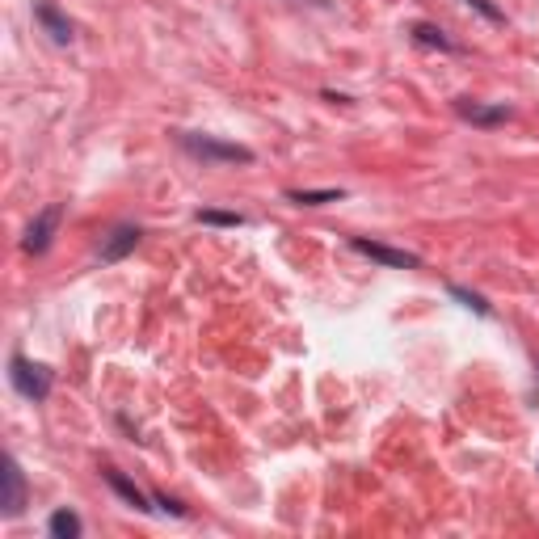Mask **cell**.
I'll list each match as a JSON object with an SVG mask.
<instances>
[{
  "mask_svg": "<svg viewBox=\"0 0 539 539\" xmlns=\"http://www.w3.org/2000/svg\"><path fill=\"white\" fill-rule=\"evenodd\" d=\"M177 148L186 156L203 165H253L257 152L245 148V144H232V139H219V135H207V131H177Z\"/></svg>",
  "mask_w": 539,
  "mask_h": 539,
  "instance_id": "1",
  "label": "cell"
},
{
  "mask_svg": "<svg viewBox=\"0 0 539 539\" xmlns=\"http://www.w3.org/2000/svg\"><path fill=\"white\" fill-rule=\"evenodd\" d=\"M9 384H13L17 396H26L30 405H43L55 388V371L47 363H34V358H26V354H13L9 358Z\"/></svg>",
  "mask_w": 539,
  "mask_h": 539,
  "instance_id": "2",
  "label": "cell"
},
{
  "mask_svg": "<svg viewBox=\"0 0 539 539\" xmlns=\"http://www.w3.org/2000/svg\"><path fill=\"white\" fill-rule=\"evenodd\" d=\"M64 224V203H51L38 211L30 224H26V236H22V253L26 257H43L51 245H55V232Z\"/></svg>",
  "mask_w": 539,
  "mask_h": 539,
  "instance_id": "3",
  "label": "cell"
},
{
  "mask_svg": "<svg viewBox=\"0 0 539 539\" xmlns=\"http://www.w3.org/2000/svg\"><path fill=\"white\" fill-rule=\"evenodd\" d=\"M350 249L363 253V257H371V262L384 266V270H417V266H422V257H417V253L396 249V245H384V241H367V236H350Z\"/></svg>",
  "mask_w": 539,
  "mask_h": 539,
  "instance_id": "4",
  "label": "cell"
},
{
  "mask_svg": "<svg viewBox=\"0 0 539 539\" xmlns=\"http://www.w3.org/2000/svg\"><path fill=\"white\" fill-rule=\"evenodd\" d=\"M451 110H455L459 118H464V123L481 127V131L506 127L510 118H514V110H510L506 102H472V97H455V102H451Z\"/></svg>",
  "mask_w": 539,
  "mask_h": 539,
  "instance_id": "5",
  "label": "cell"
},
{
  "mask_svg": "<svg viewBox=\"0 0 539 539\" xmlns=\"http://www.w3.org/2000/svg\"><path fill=\"white\" fill-rule=\"evenodd\" d=\"M34 22H38V30H43L55 47H72L76 26L68 22V13L59 9L55 0H34Z\"/></svg>",
  "mask_w": 539,
  "mask_h": 539,
  "instance_id": "6",
  "label": "cell"
},
{
  "mask_svg": "<svg viewBox=\"0 0 539 539\" xmlns=\"http://www.w3.org/2000/svg\"><path fill=\"white\" fill-rule=\"evenodd\" d=\"M139 241H144V228H139V224H118L102 241V249H97V262H102V266L127 262V257L139 249Z\"/></svg>",
  "mask_w": 539,
  "mask_h": 539,
  "instance_id": "7",
  "label": "cell"
},
{
  "mask_svg": "<svg viewBox=\"0 0 539 539\" xmlns=\"http://www.w3.org/2000/svg\"><path fill=\"white\" fill-rule=\"evenodd\" d=\"M30 502V489H26V472L13 455H5V502H0V518H22Z\"/></svg>",
  "mask_w": 539,
  "mask_h": 539,
  "instance_id": "8",
  "label": "cell"
},
{
  "mask_svg": "<svg viewBox=\"0 0 539 539\" xmlns=\"http://www.w3.org/2000/svg\"><path fill=\"white\" fill-rule=\"evenodd\" d=\"M102 481H106V485H110L118 497H123V502H127L131 510H139V514H152V510H156L152 493H144V489H139V485L131 481V476H123L118 468H102Z\"/></svg>",
  "mask_w": 539,
  "mask_h": 539,
  "instance_id": "9",
  "label": "cell"
},
{
  "mask_svg": "<svg viewBox=\"0 0 539 539\" xmlns=\"http://www.w3.org/2000/svg\"><path fill=\"white\" fill-rule=\"evenodd\" d=\"M409 38L417 47H426V51H443V55H464V47L455 43V38H447L443 26H434V22H413L409 26Z\"/></svg>",
  "mask_w": 539,
  "mask_h": 539,
  "instance_id": "10",
  "label": "cell"
},
{
  "mask_svg": "<svg viewBox=\"0 0 539 539\" xmlns=\"http://www.w3.org/2000/svg\"><path fill=\"white\" fill-rule=\"evenodd\" d=\"M47 535H51V539H81V535H85L81 514H76L72 506L51 510V518H47Z\"/></svg>",
  "mask_w": 539,
  "mask_h": 539,
  "instance_id": "11",
  "label": "cell"
},
{
  "mask_svg": "<svg viewBox=\"0 0 539 539\" xmlns=\"http://www.w3.org/2000/svg\"><path fill=\"white\" fill-rule=\"evenodd\" d=\"M194 224H207V228H245L249 215H241V211H219V207H198L194 211Z\"/></svg>",
  "mask_w": 539,
  "mask_h": 539,
  "instance_id": "12",
  "label": "cell"
},
{
  "mask_svg": "<svg viewBox=\"0 0 539 539\" xmlns=\"http://www.w3.org/2000/svg\"><path fill=\"white\" fill-rule=\"evenodd\" d=\"M346 190L337 186V190H287V203L295 207H329V203H342Z\"/></svg>",
  "mask_w": 539,
  "mask_h": 539,
  "instance_id": "13",
  "label": "cell"
},
{
  "mask_svg": "<svg viewBox=\"0 0 539 539\" xmlns=\"http://www.w3.org/2000/svg\"><path fill=\"white\" fill-rule=\"evenodd\" d=\"M447 295H451V299H459V304H464L468 312L485 316V321H489V316H493V304H489V299H485L481 291H468V287H459V283H447Z\"/></svg>",
  "mask_w": 539,
  "mask_h": 539,
  "instance_id": "14",
  "label": "cell"
},
{
  "mask_svg": "<svg viewBox=\"0 0 539 539\" xmlns=\"http://www.w3.org/2000/svg\"><path fill=\"white\" fill-rule=\"evenodd\" d=\"M152 502H156V510H161V514H173V518H186V514H190V510L177 502V497H169V493H152Z\"/></svg>",
  "mask_w": 539,
  "mask_h": 539,
  "instance_id": "15",
  "label": "cell"
},
{
  "mask_svg": "<svg viewBox=\"0 0 539 539\" xmlns=\"http://www.w3.org/2000/svg\"><path fill=\"white\" fill-rule=\"evenodd\" d=\"M468 5H472L476 13H481V17H485V22H493V26H502V22H506V13H502V9H497V5H493V0H468Z\"/></svg>",
  "mask_w": 539,
  "mask_h": 539,
  "instance_id": "16",
  "label": "cell"
},
{
  "mask_svg": "<svg viewBox=\"0 0 539 539\" xmlns=\"http://www.w3.org/2000/svg\"><path fill=\"white\" fill-rule=\"evenodd\" d=\"M321 97H325V102H333V106H350V97H346V93H333V89H321Z\"/></svg>",
  "mask_w": 539,
  "mask_h": 539,
  "instance_id": "17",
  "label": "cell"
},
{
  "mask_svg": "<svg viewBox=\"0 0 539 539\" xmlns=\"http://www.w3.org/2000/svg\"><path fill=\"white\" fill-rule=\"evenodd\" d=\"M535 371H539V358H535Z\"/></svg>",
  "mask_w": 539,
  "mask_h": 539,
  "instance_id": "18",
  "label": "cell"
}]
</instances>
